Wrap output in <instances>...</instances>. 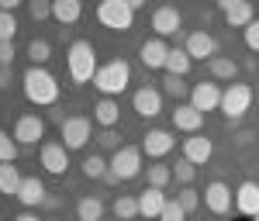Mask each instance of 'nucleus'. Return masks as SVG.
I'll use <instances>...</instances> for the list:
<instances>
[{"instance_id":"obj_1","label":"nucleus","mask_w":259,"mask_h":221,"mask_svg":"<svg viewBox=\"0 0 259 221\" xmlns=\"http://www.w3.org/2000/svg\"><path fill=\"white\" fill-rule=\"evenodd\" d=\"M24 97L31 104H38V107H49V104L59 101V83H56V76H52L49 69L31 66V69L24 73Z\"/></svg>"},{"instance_id":"obj_2","label":"nucleus","mask_w":259,"mask_h":221,"mask_svg":"<svg viewBox=\"0 0 259 221\" xmlns=\"http://www.w3.org/2000/svg\"><path fill=\"white\" fill-rule=\"evenodd\" d=\"M66 69H69V76L73 83H87L97 76V52H94V45L90 41H73L69 45V52H66Z\"/></svg>"},{"instance_id":"obj_3","label":"nucleus","mask_w":259,"mask_h":221,"mask_svg":"<svg viewBox=\"0 0 259 221\" xmlns=\"http://www.w3.org/2000/svg\"><path fill=\"white\" fill-rule=\"evenodd\" d=\"M97 18L104 28H111V31H132V24H135V7H132V0H104L97 7Z\"/></svg>"},{"instance_id":"obj_4","label":"nucleus","mask_w":259,"mask_h":221,"mask_svg":"<svg viewBox=\"0 0 259 221\" xmlns=\"http://www.w3.org/2000/svg\"><path fill=\"white\" fill-rule=\"evenodd\" d=\"M142 173V152L139 149H132V145H121L118 152L111 156L107 162V180L118 183V180H135Z\"/></svg>"},{"instance_id":"obj_5","label":"nucleus","mask_w":259,"mask_h":221,"mask_svg":"<svg viewBox=\"0 0 259 221\" xmlns=\"http://www.w3.org/2000/svg\"><path fill=\"white\" fill-rule=\"evenodd\" d=\"M128 80H132V69H128V62H124V59H114V62H107V66H100V69H97V76H94V86H97L100 94L114 97V94H121V90L128 86Z\"/></svg>"},{"instance_id":"obj_6","label":"nucleus","mask_w":259,"mask_h":221,"mask_svg":"<svg viewBox=\"0 0 259 221\" xmlns=\"http://www.w3.org/2000/svg\"><path fill=\"white\" fill-rule=\"evenodd\" d=\"M249 107H252V90H249L245 83H232V86L221 94V114H225V118H242Z\"/></svg>"},{"instance_id":"obj_7","label":"nucleus","mask_w":259,"mask_h":221,"mask_svg":"<svg viewBox=\"0 0 259 221\" xmlns=\"http://www.w3.org/2000/svg\"><path fill=\"white\" fill-rule=\"evenodd\" d=\"M38 162L45 173H52V176H62L66 169H69V149L62 145V142H45L38 152Z\"/></svg>"},{"instance_id":"obj_8","label":"nucleus","mask_w":259,"mask_h":221,"mask_svg":"<svg viewBox=\"0 0 259 221\" xmlns=\"http://www.w3.org/2000/svg\"><path fill=\"white\" fill-rule=\"evenodd\" d=\"M90 131H94V121L90 118H66L62 128H59L66 149H83V145L90 142Z\"/></svg>"},{"instance_id":"obj_9","label":"nucleus","mask_w":259,"mask_h":221,"mask_svg":"<svg viewBox=\"0 0 259 221\" xmlns=\"http://www.w3.org/2000/svg\"><path fill=\"white\" fill-rule=\"evenodd\" d=\"M173 145H177V139H173L169 131H162V128H152V131L142 135V152H145L149 159H162V156H169Z\"/></svg>"},{"instance_id":"obj_10","label":"nucleus","mask_w":259,"mask_h":221,"mask_svg":"<svg viewBox=\"0 0 259 221\" xmlns=\"http://www.w3.org/2000/svg\"><path fill=\"white\" fill-rule=\"evenodd\" d=\"M187 56H190V62L194 59H218V41L211 38V35H207V31H194V35H190V38H187Z\"/></svg>"},{"instance_id":"obj_11","label":"nucleus","mask_w":259,"mask_h":221,"mask_svg":"<svg viewBox=\"0 0 259 221\" xmlns=\"http://www.w3.org/2000/svg\"><path fill=\"white\" fill-rule=\"evenodd\" d=\"M38 139H45V121H41L38 114H24V118H18V124H14V142H21V145H35Z\"/></svg>"},{"instance_id":"obj_12","label":"nucleus","mask_w":259,"mask_h":221,"mask_svg":"<svg viewBox=\"0 0 259 221\" xmlns=\"http://www.w3.org/2000/svg\"><path fill=\"white\" fill-rule=\"evenodd\" d=\"M132 107H135L139 118H156L162 111V94L152 90V86H142V90H135V97H132Z\"/></svg>"},{"instance_id":"obj_13","label":"nucleus","mask_w":259,"mask_h":221,"mask_svg":"<svg viewBox=\"0 0 259 221\" xmlns=\"http://www.w3.org/2000/svg\"><path fill=\"white\" fill-rule=\"evenodd\" d=\"M190 107L194 111H214V107H221V90L214 86V83H197L194 90H190Z\"/></svg>"},{"instance_id":"obj_14","label":"nucleus","mask_w":259,"mask_h":221,"mask_svg":"<svg viewBox=\"0 0 259 221\" xmlns=\"http://www.w3.org/2000/svg\"><path fill=\"white\" fill-rule=\"evenodd\" d=\"M166 56H169V49H166V41L162 38H145L139 49V59L145 69H162L166 66Z\"/></svg>"},{"instance_id":"obj_15","label":"nucleus","mask_w":259,"mask_h":221,"mask_svg":"<svg viewBox=\"0 0 259 221\" xmlns=\"http://www.w3.org/2000/svg\"><path fill=\"white\" fill-rule=\"evenodd\" d=\"M204 207H207L211 214H228V211H232V190H228L225 183H207V190H204Z\"/></svg>"},{"instance_id":"obj_16","label":"nucleus","mask_w":259,"mask_h":221,"mask_svg":"<svg viewBox=\"0 0 259 221\" xmlns=\"http://www.w3.org/2000/svg\"><path fill=\"white\" fill-rule=\"evenodd\" d=\"M221 14L232 28H249L252 24V4L245 0H221Z\"/></svg>"},{"instance_id":"obj_17","label":"nucleus","mask_w":259,"mask_h":221,"mask_svg":"<svg viewBox=\"0 0 259 221\" xmlns=\"http://www.w3.org/2000/svg\"><path fill=\"white\" fill-rule=\"evenodd\" d=\"M183 18H180L177 7H156L152 14V28H156V38H166V35H177Z\"/></svg>"},{"instance_id":"obj_18","label":"nucleus","mask_w":259,"mask_h":221,"mask_svg":"<svg viewBox=\"0 0 259 221\" xmlns=\"http://www.w3.org/2000/svg\"><path fill=\"white\" fill-rule=\"evenodd\" d=\"M235 207L242 218H259V187L256 183H242L235 190Z\"/></svg>"},{"instance_id":"obj_19","label":"nucleus","mask_w":259,"mask_h":221,"mask_svg":"<svg viewBox=\"0 0 259 221\" xmlns=\"http://www.w3.org/2000/svg\"><path fill=\"white\" fill-rule=\"evenodd\" d=\"M214 156V145H211V139H204V135H194V139H187L183 142V159L187 162H207Z\"/></svg>"},{"instance_id":"obj_20","label":"nucleus","mask_w":259,"mask_h":221,"mask_svg":"<svg viewBox=\"0 0 259 221\" xmlns=\"http://www.w3.org/2000/svg\"><path fill=\"white\" fill-rule=\"evenodd\" d=\"M200 124H204V114H200V111H194L190 104H177V111H173V128L197 135Z\"/></svg>"},{"instance_id":"obj_21","label":"nucleus","mask_w":259,"mask_h":221,"mask_svg":"<svg viewBox=\"0 0 259 221\" xmlns=\"http://www.w3.org/2000/svg\"><path fill=\"white\" fill-rule=\"evenodd\" d=\"M162 207H166L162 190H156V187H145V190L139 194V214H142V218H159Z\"/></svg>"},{"instance_id":"obj_22","label":"nucleus","mask_w":259,"mask_h":221,"mask_svg":"<svg viewBox=\"0 0 259 221\" xmlns=\"http://www.w3.org/2000/svg\"><path fill=\"white\" fill-rule=\"evenodd\" d=\"M18 201L24 204V207H38V204L45 201V183H41L38 176H24V180H21V190H18Z\"/></svg>"},{"instance_id":"obj_23","label":"nucleus","mask_w":259,"mask_h":221,"mask_svg":"<svg viewBox=\"0 0 259 221\" xmlns=\"http://www.w3.org/2000/svg\"><path fill=\"white\" fill-rule=\"evenodd\" d=\"M94 121H97L100 128L107 131V128H114V124L121 121V107H118L114 101H111V97H104V101L94 104Z\"/></svg>"},{"instance_id":"obj_24","label":"nucleus","mask_w":259,"mask_h":221,"mask_svg":"<svg viewBox=\"0 0 259 221\" xmlns=\"http://www.w3.org/2000/svg\"><path fill=\"white\" fill-rule=\"evenodd\" d=\"M52 18L59 24H76L83 18V4L80 0H56L52 4Z\"/></svg>"},{"instance_id":"obj_25","label":"nucleus","mask_w":259,"mask_h":221,"mask_svg":"<svg viewBox=\"0 0 259 221\" xmlns=\"http://www.w3.org/2000/svg\"><path fill=\"white\" fill-rule=\"evenodd\" d=\"M21 180H24V176L18 173L14 162H0V194H14V197H18Z\"/></svg>"},{"instance_id":"obj_26","label":"nucleus","mask_w":259,"mask_h":221,"mask_svg":"<svg viewBox=\"0 0 259 221\" xmlns=\"http://www.w3.org/2000/svg\"><path fill=\"white\" fill-rule=\"evenodd\" d=\"M169 76H187V69H190V56H187V49H169V56H166V66H162Z\"/></svg>"},{"instance_id":"obj_27","label":"nucleus","mask_w":259,"mask_h":221,"mask_svg":"<svg viewBox=\"0 0 259 221\" xmlns=\"http://www.w3.org/2000/svg\"><path fill=\"white\" fill-rule=\"evenodd\" d=\"M235 73H239V62L235 59H225V56L211 59V76L214 80H235Z\"/></svg>"},{"instance_id":"obj_28","label":"nucleus","mask_w":259,"mask_h":221,"mask_svg":"<svg viewBox=\"0 0 259 221\" xmlns=\"http://www.w3.org/2000/svg\"><path fill=\"white\" fill-rule=\"evenodd\" d=\"M28 59H31V66H41V69H45V62L52 59V45L41 41V38L28 41Z\"/></svg>"},{"instance_id":"obj_29","label":"nucleus","mask_w":259,"mask_h":221,"mask_svg":"<svg viewBox=\"0 0 259 221\" xmlns=\"http://www.w3.org/2000/svg\"><path fill=\"white\" fill-rule=\"evenodd\" d=\"M76 214H80V221H100L104 204H100L97 197H83V201L76 204Z\"/></svg>"},{"instance_id":"obj_30","label":"nucleus","mask_w":259,"mask_h":221,"mask_svg":"<svg viewBox=\"0 0 259 221\" xmlns=\"http://www.w3.org/2000/svg\"><path fill=\"white\" fill-rule=\"evenodd\" d=\"M114 214H118L121 221H132L135 214H139V197H128V194H121L118 201H114Z\"/></svg>"},{"instance_id":"obj_31","label":"nucleus","mask_w":259,"mask_h":221,"mask_svg":"<svg viewBox=\"0 0 259 221\" xmlns=\"http://www.w3.org/2000/svg\"><path fill=\"white\" fill-rule=\"evenodd\" d=\"M18 35V18L11 11H0V41H14Z\"/></svg>"},{"instance_id":"obj_32","label":"nucleus","mask_w":259,"mask_h":221,"mask_svg":"<svg viewBox=\"0 0 259 221\" xmlns=\"http://www.w3.org/2000/svg\"><path fill=\"white\" fill-rule=\"evenodd\" d=\"M83 176H90V180L107 176V162L100 159V156H87V159H83Z\"/></svg>"},{"instance_id":"obj_33","label":"nucleus","mask_w":259,"mask_h":221,"mask_svg":"<svg viewBox=\"0 0 259 221\" xmlns=\"http://www.w3.org/2000/svg\"><path fill=\"white\" fill-rule=\"evenodd\" d=\"M169 180H173V169H169V166H149V187L162 190Z\"/></svg>"},{"instance_id":"obj_34","label":"nucleus","mask_w":259,"mask_h":221,"mask_svg":"<svg viewBox=\"0 0 259 221\" xmlns=\"http://www.w3.org/2000/svg\"><path fill=\"white\" fill-rule=\"evenodd\" d=\"M14 156H18V142L0 128V162H14Z\"/></svg>"},{"instance_id":"obj_35","label":"nucleus","mask_w":259,"mask_h":221,"mask_svg":"<svg viewBox=\"0 0 259 221\" xmlns=\"http://www.w3.org/2000/svg\"><path fill=\"white\" fill-rule=\"evenodd\" d=\"M194 176H197V169H194V162L180 159L177 166H173V180H180V183H190Z\"/></svg>"},{"instance_id":"obj_36","label":"nucleus","mask_w":259,"mask_h":221,"mask_svg":"<svg viewBox=\"0 0 259 221\" xmlns=\"http://www.w3.org/2000/svg\"><path fill=\"white\" fill-rule=\"evenodd\" d=\"M183 218H187V211L180 207V201H166V207H162L159 221H183Z\"/></svg>"},{"instance_id":"obj_37","label":"nucleus","mask_w":259,"mask_h":221,"mask_svg":"<svg viewBox=\"0 0 259 221\" xmlns=\"http://www.w3.org/2000/svg\"><path fill=\"white\" fill-rule=\"evenodd\" d=\"M28 14H31L35 21L52 18V4H45V0H31V4H28Z\"/></svg>"},{"instance_id":"obj_38","label":"nucleus","mask_w":259,"mask_h":221,"mask_svg":"<svg viewBox=\"0 0 259 221\" xmlns=\"http://www.w3.org/2000/svg\"><path fill=\"white\" fill-rule=\"evenodd\" d=\"M162 90H166L169 97H177V101L187 94V86H183V80H180V76H166V80H162Z\"/></svg>"},{"instance_id":"obj_39","label":"nucleus","mask_w":259,"mask_h":221,"mask_svg":"<svg viewBox=\"0 0 259 221\" xmlns=\"http://www.w3.org/2000/svg\"><path fill=\"white\" fill-rule=\"evenodd\" d=\"M177 201H180V207H183V211H197L200 197H197V194H194V190H190V187H187V190H183V194H180Z\"/></svg>"},{"instance_id":"obj_40","label":"nucleus","mask_w":259,"mask_h":221,"mask_svg":"<svg viewBox=\"0 0 259 221\" xmlns=\"http://www.w3.org/2000/svg\"><path fill=\"white\" fill-rule=\"evenodd\" d=\"M245 31V45L252 49V52H259V21H252L249 28H242Z\"/></svg>"},{"instance_id":"obj_41","label":"nucleus","mask_w":259,"mask_h":221,"mask_svg":"<svg viewBox=\"0 0 259 221\" xmlns=\"http://www.w3.org/2000/svg\"><path fill=\"white\" fill-rule=\"evenodd\" d=\"M14 62V41H0V66Z\"/></svg>"},{"instance_id":"obj_42","label":"nucleus","mask_w":259,"mask_h":221,"mask_svg":"<svg viewBox=\"0 0 259 221\" xmlns=\"http://www.w3.org/2000/svg\"><path fill=\"white\" fill-rule=\"evenodd\" d=\"M100 145H107V149H114V152L121 149V145H118V135H114V128H107V131L100 135Z\"/></svg>"},{"instance_id":"obj_43","label":"nucleus","mask_w":259,"mask_h":221,"mask_svg":"<svg viewBox=\"0 0 259 221\" xmlns=\"http://www.w3.org/2000/svg\"><path fill=\"white\" fill-rule=\"evenodd\" d=\"M11 86V66H0V90Z\"/></svg>"},{"instance_id":"obj_44","label":"nucleus","mask_w":259,"mask_h":221,"mask_svg":"<svg viewBox=\"0 0 259 221\" xmlns=\"http://www.w3.org/2000/svg\"><path fill=\"white\" fill-rule=\"evenodd\" d=\"M14 221H41V218H35V214H18Z\"/></svg>"},{"instance_id":"obj_45","label":"nucleus","mask_w":259,"mask_h":221,"mask_svg":"<svg viewBox=\"0 0 259 221\" xmlns=\"http://www.w3.org/2000/svg\"><path fill=\"white\" fill-rule=\"evenodd\" d=\"M235 221H249V218H235Z\"/></svg>"},{"instance_id":"obj_46","label":"nucleus","mask_w":259,"mask_h":221,"mask_svg":"<svg viewBox=\"0 0 259 221\" xmlns=\"http://www.w3.org/2000/svg\"><path fill=\"white\" fill-rule=\"evenodd\" d=\"M256 221H259V218H256Z\"/></svg>"}]
</instances>
